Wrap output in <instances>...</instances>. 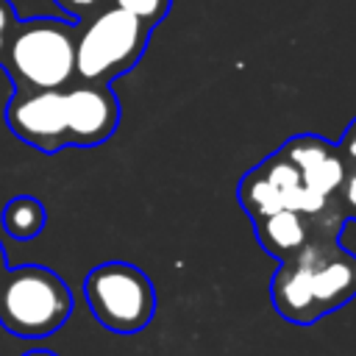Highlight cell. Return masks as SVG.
Instances as JSON below:
<instances>
[{"mask_svg":"<svg viewBox=\"0 0 356 356\" xmlns=\"http://www.w3.org/2000/svg\"><path fill=\"white\" fill-rule=\"evenodd\" d=\"M78 25L58 17L19 19L0 67L17 89H64L75 81Z\"/></svg>","mask_w":356,"mask_h":356,"instance_id":"1","label":"cell"},{"mask_svg":"<svg viewBox=\"0 0 356 356\" xmlns=\"http://www.w3.org/2000/svg\"><path fill=\"white\" fill-rule=\"evenodd\" d=\"M72 314L67 281L42 264L8 267L0 278V325L22 339L56 334Z\"/></svg>","mask_w":356,"mask_h":356,"instance_id":"2","label":"cell"},{"mask_svg":"<svg viewBox=\"0 0 356 356\" xmlns=\"http://www.w3.org/2000/svg\"><path fill=\"white\" fill-rule=\"evenodd\" d=\"M150 31V25L117 6L100 8L78 25L75 78L83 83H111L117 75L134 70L147 47Z\"/></svg>","mask_w":356,"mask_h":356,"instance_id":"3","label":"cell"},{"mask_svg":"<svg viewBox=\"0 0 356 356\" xmlns=\"http://www.w3.org/2000/svg\"><path fill=\"white\" fill-rule=\"evenodd\" d=\"M83 298L92 317L111 334H136L156 314L153 281L128 261H103L89 270Z\"/></svg>","mask_w":356,"mask_h":356,"instance_id":"4","label":"cell"},{"mask_svg":"<svg viewBox=\"0 0 356 356\" xmlns=\"http://www.w3.org/2000/svg\"><path fill=\"white\" fill-rule=\"evenodd\" d=\"M6 125L19 142L42 153L67 147L64 89H14L6 103Z\"/></svg>","mask_w":356,"mask_h":356,"instance_id":"5","label":"cell"},{"mask_svg":"<svg viewBox=\"0 0 356 356\" xmlns=\"http://www.w3.org/2000/svg\"><path fill=\"white\" fill-rule=\"evenodd\" d=\"M298 259L309 270V284L320 317L342 309L356 298V256L339 248L337 236L312 234Z\"/></svg>","mask_w":356,"mask_h":356,"instance_id":"6","label":"cell"},{"mask_svg":"<svg viewBox=\"0 0 356 356\" xmlns=\"http://www.w3.org/2000/svg\"><path fill=\"white\" fill-rule=\"evenodd\" d=\"M67 142L78 147H95L111 139L120 122V103L108 83H75L64 89Z\"/></svg>","mask_w":356,"mask_h":356,"instance_id":"7","label":"cell"},{"mask_svg":"<svg viewBox=\"0 0 356 356\" xmlns=\"http://www.w3.org/2000/svg\"><path fill=\"white\" fill-rule=\"evenodd\" d=\"M270 300H273V309L286 323L314 325L320 320V312H317V303L312 295V284H309V270L298 256L281 261V267L273 273Z\"/></svg>","mask_w":356,"mask_h":356,"instance_id":"8","label":"cell"},{"mask_svg":"<svg viewBox=\"0 0 356 356\" xmlns=\"http://www.w3.org/2000/svg\"><path fill=\"white\" fill-rule=\"evenodd\" d=\"M253 228H256L259 245L278 261H286V259L298 256L312 239L309 217L295 211V209H281V211H275L264 220H256Z\"/></svg>","mask_w":356,"mask_h":356,"instance_id":"9","label":"cell"},{"mask_svg":"<svg viewBox=\"0 0 356 356\" xmlns=\"http://www.w3.org/2000/svg\"><path fill=\"white\" fill-rule=\"evenodd\" d=\"M236 195H239V203H242V209L248 211V217L253 222L286 209V200H284L281 189L270 181V175L261 170V164L245 172V178L239 181Z\"/></svg>","mask_w":356,"mask_h":356,"instance_id":"10","label":"cell"},{"mask_svg":"<svg viewBox=\"0 0 356 356\" xmlns=\"http://www.w3.org/2000/svg\"><path fill=\"white\" fill-rule=\"evenodd\" d=\"M3 228L8 236L19 239V242H28L33 236H39L44 231V222H47V211L42 206L39 197L33 195H17L11 197L6 206H3V217H0Z\"/></svg>","mask_w":356,"mask_h":356,"instance_id":"11","label":"cell"},{"mask_svg":"<svg viewBox=\"0 0 356 356\" xmlns=\"http://www.w3.org/2000/svg\"><path fill=\"white\" fill-rule=\"evenodd\" d=\"M334 147H337V145H331V142H325V139H320V136H314V134H298V136L286 139L278 150H281L300 172H306V170H312L314 164H320Z\"/></svg>","mask_w":356,"mask_h":356,"instance_id":"12","label":"cell"},{"mask_svg":"<svg viewBox=\"0 0 356 356\" xmlns=\"http://www.w3.org/2000/svg\"><path fill=\"white\" fill-rule=\"evenodd\" d=\"M170 3H172V0H111V6L122 8L125 14L142 19V22L150 25V28H156V25L167 17Z\"/></svg>","mask_w":356,"mask_h":356,"instance_id":"13","label":"cell"},{"mask_svg":"<svg viewBox=\"0 0 356 356\" xmlns=\"http://www.w3.org/2000/svg\"><path fill=\"white\" fill-rule=\"evenodd\" d=\"M334 206L342 214V220H356V167L345 170V178L339 181L337 192H334Z\"/></svg>","mask_w":356,"mask_h":356,"instance_id":"14","label":"cell"},{"mask_svg":"<svg viewBox=\"0 0 356 356\" xmlns=\"http://www.w3.org/2000/svg\"><path fill=\"white\" fill-rule=\"evenodd\" d=\"M67 17H72V19H89L92 14H97L100 8H103V3L106 0H53Z\"/></svg>","mask_w":356,"mask_h":356,"instance_id":"15","label":"cell"},{"mask_svg":"<svg viewBox=\"0 0 356 356\" xmlns=\"http://www.w3.org/2000/svg\"><path fill=\"white\" fill-rule=\"evenodd\" d=\"M17 11L8 0H0V61H3V53H6V44H8V36L17 25Z\"/></svg>","mask_w":356,"mask_h":356,"instance_id":"16","label":"cell"},{"mask_svg":"<svg viewBox=\"0 0 356 356\" xmlns=\"http://www.w3.org/2000/svg\"><path fill=\"white\" fill-rule=\"evenodd\" d=\"M337 150H339V156L348 161V167H356V117H353L350 125L345 128V134H342Z\"/></svg>","mask_w":356,"mask_h":356,"instance_id":"17","label":"cell"},{"mask_svg":"<svg viewBox=\"0 0 356 356\" xmlns=\"http://www.w3.org/2000/svg\"><path fill=\"white\" fill-rule=\"evenodd\" d=\"M22 356H56V353H53V350H42V348H39V350H28V353H22Z\"/></svg>","mask_w":356,"mask_h":356,"instance_id":"18","label":"cell"},{"mask_svg":"<svg viewBox=\"0 0 356 356\" xmlns=\"http://www.w3.org/2000/svg\"><path fill=\"white\" fill-rule=\"evenodd\" d=\"M6 270H8V267H6V250H3V245H0V278H3Z\"/></svg>","mask_w":356,"mask_h":356,"instance_id":"19","label":"cell"}]
</instances>
